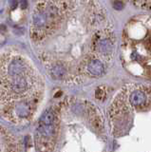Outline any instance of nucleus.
<instances>
[{
	"mask_svg": "<svg viewBox=\"0 0 151 152\" xmlns=\"http://www.w3.org/2000/svg\"><path fill=\"white\" fill-rule=\"evenodd\" d=\"M40 74L24 55L8 50L0 53V115L15 124L34 116L44 86Z\"/></svg>",
	"mask_w": 151,
	"mask_h": 152,
	"instance_id": "f03ea898",
	"label": "nucleus"
},
{
	"mask_svg": "<svg viewBox=\"0 0 151 152\" xmlns=\"http://www.w3.org/2000/svg\"><path fill=\"white\" fill-rule=\"evenodd\" d=\"M106 12L96 0H41L36 6L31 37L53 77L83 79L92 60L107 61L99 44L109 33Z\"/></svg>",
	"mask_w": 151,
	"mask_h": 152,
	"instance_id": "f257e3e1",
	"label": "nucleus"
},
{
	"mask_svg": "<svg viewBox=\"0 0 151 152\" xmlns=\"http://www.w3.org/2000/svg\"><path fill=\"white\" fill-rule=\"evenodd\" d=\"M17 4H18L17 0H12V2H11V8H12V10L16 9V7H17Z\"/></svg>",
	"mask_w": 151,
	"mask_h": 152,
	"instance_id": "7ed1b4c3",
	"label": "nucleus"
},
{
	"mask_svg": "<svg viewBox=\"0 0 151 152\" xmlns=\"http://www.w3.org/2000/svg\"><path fill=\"white\" fill-rule=\"evenodd\" d=\"M114 7H115V9H117V10H122L123 9V4L121 3V2H116L115 4H114Z\"/></svg>",
	"mask_w": 151,
	"mask_h": 152,
	"instance_id": "20e7f679",
	"label": "nucleus"
}]
</instances>
